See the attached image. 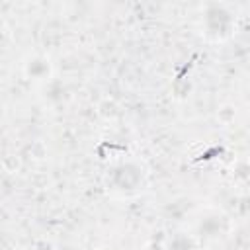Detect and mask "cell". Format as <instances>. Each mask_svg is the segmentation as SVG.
<instances>
[{"instance_id": "6da1fadb", "label": "cell", "mask_w": 250, "mask_h": 250, "mask_svg": "<svg viewBox=\"0 0 250 250\" xmlns=\"http://www.w3.org/2000/svg\"><path fill=\"white\" fill-rule=\"evenodd\" d=\"M195 250V244H193V240L191 238H188V236H184V234H178V236H174V240L170 242V250Z\"/></svg>"}]
</instances>
